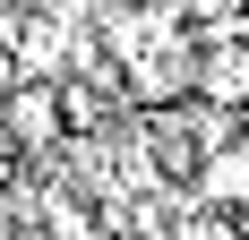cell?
<instances>
[{"instance_id": "7a4b0ae2", "label": "cell", "mask_w": 249, "mask_h": 240, "mask_svg": "<svg viewBox=\"0 0 249 240\" xmlns=\"http://www.w3.org/2000/svg\"><path fill=\"white\" fill-rule=\"evenodd\" d=\"M0 112H9V129H18V146L26 154H60L69 146V112H60V86H9L0 95Z\"/></svg>"}, {"instance_id": "6da1fadb", "label": "cell", "mask_w": 249, "mask_h": 240, "mask_svg": "<svg viewBox=\"0 0 249 240\" xmlns=\"http://www.w3.org/2000/svg\"><path fill=\"white\" fill-rule=\"evenodd\" d=\"M198 103H215V112H249V26L206 34V51H198Z\"/></svg>"}, {"instance_id": "277c9868", "label": "cell", "mask_w": 249, "mask_h": 240, "mask_svg": "<svg viewBox=\"0 0 249 240\" xmlns=\"http://www.w3.org/2000/svg\"><path fill=\"white\" fill-rule=\"evenodd\" d=\"M9 154H18V129H9V112H0V163H9Z\"/></svg>"}, {"instance_id": "3957f363", "label": "cell", "mask_w": 249, "mask_h": 240, "mask_svg": "<svg viewBox=\"0 0 249 240\" xmlns=\"http://www.w3.org/2000/svg\"><path fill=\"white\" fill-rule=\"evenodd\" d=\"M189 206H249V146H224V154H206L198 180H189Z\"/></svg>"}, {"instance_id": "5b68a950", "label": "cell", "mask_w": 249, "mask_h": 240, "mask_svg": "<svg viewBox=\"0 0 249 240\" xmlns=\"http://www.w3.org/2000/svg\"><path fill=\"white\" fill-rule=\"evenodd\" d=\"M241 146H249V112H241Z\"/></svg>"}]
</instances>
